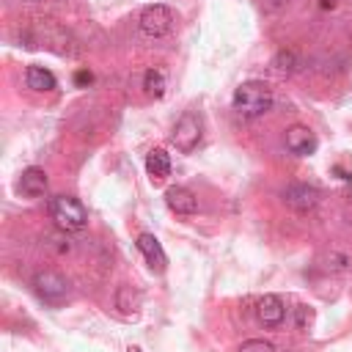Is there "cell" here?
Masks as SVG:
<instances>
[{
	"instance_id": "7",
	"label": "cell",
	"mask_w": 352,
	"mask_h": 352,
	"mask_svg": "<svg viewBox=\"0 0 352 352\" xmlns=\"http://www.w3.org/2000/svg\"><path fill=\"white\" fill-rule=\"evenodd\" d=\"M283 143H286V148H289L292 154H297V157H308V154L316 151V135H314L308 126H302V124H292V126L283 132Z\"/></svg>"
},
{
	"instance_id": "6",
	"label": "cell",
	"mask_w": 352,
	"mask_h": 352,
	"mask_svg": "<svg viewBox=\"0 0 352 352\" xmlns=\"http://www.w3.org/2000/svg\"><path fill=\"white\" fill-rule=\"evenodd\" d=\"M283 204L294 212H311L316 204H319V190L314 184H305V182H294L289 184L283 192H280Z\"/></svg>"
},
{
	"instance_id": "15",
	"label": "cell",
	"mask_w": 352,
	"mask_h": 352,
	"mask_svg": "<svg viewBox=\"0 0 352 352\" xmlns=\"http://www.w3.org/2000/svg\"><path fill=\"white\" fill-rule=\"evenodd\" d=\"M165 72L162 69H148L146 74H143V88H146V94L148 96H154V99H160L162 94H165Z\"/></svg>"
},
{
	"instance_id": "19",
	"label": "cell",
	"mask_w": 352,
	"mask_h": 352,
	"mask_svg": "<svg viewBox=\"0 0 352 352\" xmlns=\"http://www.w3.org/2000/svg\"><path fill=\"white\" fill-rule=\"evenodd\" d=\"M91 80H94V74H91L88 69H80V72L74 74V82H77V85H88Z\"/></svg>"
},
{
	"instance_id": "20",
	"label": "cell",
	"mask_w": 352,
	"mask_h": 352,
	"mask_svg": "<svg viewBox=\"0 0 352 352\" xmlns=\"http://www.w3.org/2000/svg\"><path fill=\"white\" fill-rule=\"evenodd\" d=\"M126 352H143V349H140V346H129Z\"/></svg>"
},
{
	"instance_id": "18",
	"label": "cell",
	"mask_w": 352,
	"mask_h": 352,
	"mask_svg": "<svg viewBox=\"0 0 352 352\" xmlns=\"http://www.w3.org/2000/svg\"><path fill=\"white\" fill-rule=\"evenodd\" d=\"M311 322H314V311L308 305H297L294 308V324H297V330H308Z\"/></svg>"
},
{
	"instance_id": "14",
	"label": "cell",
	"mask_w": 352,
	"mask_h": 352,
	"mask_svg": "<svg viewBox=\"0 0 352 352\" xmlns=\"http://www.w3.org/2000/svg\"><path fill=\"white\" fill-rule=\"evenodd\" d=\"M138 305H140V297H138V292H132V286H121L116 292V308L124 316H135L138 314Z\"/></svg>"
},
{
	"instance_id": "5",
	"label": "cell",
	"mask_w": 352,
	"mask_h": 352,
	"mask_svg": "<svg viewBox=\"0 0 352 352\" xmlns=\"http://www.w3.org/2000/svg\"><path fill=\"white\" fill-rule=\"evenodd\" d=\"M201 135H204L201 116H195L192 110H187V113H184V116L176 121L170 140H173V146H176L182 154H190V151H192V148L201 143Z\"/></svg>"
},
{
	"instance_id": "11",
	"label": "cell",
	"mask_w": 352,
	"mask_h": 352,
	"mask_svg": "<svg viewBox=\"0 0 352 352\" xmlns=\"http://www.w3.org/2000/svg\"><path fill=\"white\" fill-rule=\"evenodd\" d=\"M19 190L25 198H44L47 195V173L41 168H25L19 176Z\"/></svg>"
},
{
	"instance_id": "12",
	"label": "cell",
	"mask_w": 352,
	"mask_h": 352,
	"mask_svg": "<svg viewBox=\"0 0 352 352\" xmlns=\"http://www.w3.org/2000/svg\"><path fill=\"white\" fill-rule=\"evenodd\" d=\"M25 82H28V88H33V91H55V85H58L55 74H52L50 69H44V66H28Z\"/></svg>"
},
{
	"instance_id": "16",
	"label": "cell",
	"mask_w": 352,
	"mask_h": 352,
	"mask_svg": "<svg viewBox=\"0 0 352 352\" xmlns=\"http://www.w3.org/2000/svg\"><path fill=\"white\" fill-rule=\"evenodd\" d=\"M272 66H275V72H280V74H292V72L300 69V58H297L292 50H280V52L275 55Z\"/></svg>"
},
{
	"instance_id": "13",
	"label": "cell",
	"mask_w": 352,
	"mask_h": 352,
	"mask_svg": "<svg viewBox=\"0 0 352 352\" xmlns=\"http://www.w3.org/2000/svg\"><path fill=\"white\" fill-rule=\"evenodd\" d=\"M146 170L151 179H165L170 173V157L165 148H151L146 157Z\"/></svg>"
},
{
	"instance_id": "3",
	"label": "cell",
	"mask_w": 352,
	"mask_h": 352,
	"mask_svg": "<svg viewBox=\"0 0 352 352\" xmlns=\"http://www.w3.org/2000/svg\"><path fill=\"white\" fill-rule=\"evenodd\" d=\"M173 22H176V19H173V11H170L168 6H162V3L146 6V8L140 11V16H138V28H140V33H143L146 38H160V36L170 33Z\"/></svg>"
},
{
	"instance_id": "17",
	"label": "cell",
	"mask_w": 352,
	"mask_h": 352,
	"mask_svg": "<svg viewBox=\"0 0 352 352\" xmlns=\"http://www.w3.org/2000/svg\"><path fill=\"white\" fill-rule=\"evenodd\" d=\"M236 352H275V346L270 341H264V338H248V341L239 344Z\"/></svg>"
},
{
	"instance_id": "9",
	"label": "cell",
	"mask_w": 352,
	"mask_h": 352,
	"mask_svg": "<svg viewBox=\"0 0 352 352\" xmlns=\"http://www.w3.org/2000/svg\"><path fill=\"white\" fill-rule=\"evenodd\" d=\"M165 204H168V209L176 212V214H195V209H198L195 192L187 190V187H179V184L165 190Z\"/></svg>"
},
{
	"instance_id": "8",
	"label": "cell",
	"mask_w": 352,
	"mask_h": 352,
	"mask_svg": "<svg viewBox=\"0 0 352 352\" xmlns=\"http://www.w3.org/2000/svg\"><path fill=\"white\" fill-rule=\"evenodd\" d=\"M256 316H258V322L264 327H278L286 319V305H283V300L278 294H264L256 302Z\"/></svg>"
},
{
	"instance_id": "4",
	"label": "cell",
	"mask_w": 352,
	"mask_h": 352,
	"mask_svg": "<svg viewBox=\"0 0 352 352\" xmlns=\"http://www.w3.org/2000/svg\"><path fill=\"white\" fill-rule=\"evenodd\" d=\"M33 292L44 302L58 305V302H63L69 297V280L55 270H41V272L33 275Z\"/></svg>"
},
{
	"instance_id": "2",
	"label": "cell",
	"mask_w": 352,
	"mask_h": 352,
	"mask_svg": "<svg viewBox=\"0 0 352 352\" xmlns=\"http://www.w3.org/2000/svg\"><path fill=\"white\" fill-rule=\"evenodd\" d=\"M50 214L60 231H82L88 226V209L74 195H55L50 201Z\"/></svg>"
},
{
	"instance_id": "10",
	"label": "cell",
	"mask_w": 352,
	"mask_h": 352,
	"mask_svg": "<svg viewBox=\"0 0 352 352\" xmlns=\"http://www.w3.org/2000/svg\"><path fill=\"white\" fill-rule=\"evenodd\" d=\"M138 250L143 253V258L148 261L151 270H157V272L165 270L168 256H165V250H162V245H160V239H157L154 234H140V236H138Z\"/></svg>"
},
{
	"instance_id": "1",
	"label": "cell",
	"mask_w": 352,
	"mask_h": 352,
	"mask_svg": "<svg viewBox=\"0 0 352 352\" xmlns=\"http://www.w3.org/2000/svg\"><path fill=\"white\" fill-rule=\"evenodd\" d=\"M272 88L267 85V82H261V80H248V82H242L236 91H234V96H231V104H234V110L242 116V118H258V116H264L270 107H272Z\"/></svg>"
}]
</instances>
